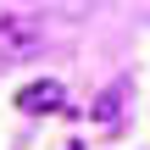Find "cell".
<instances>
[{
	"label": "cell",
	"mask_w": 150,
	"mask_h": 150,
	"mask_svg": "<svg viewBox=\"0 0 150 150\" xmlns=\"http://www.w3.org/2000/svg\"><path fill=\"white\" fill-rule=\"evenodd\" d=\"M45 45V17L39 11H6L0 17V56L17 61V56H33Z\"/></svg>",
	"instance_id": "cell-1"
},
{
	"label": "cell",
	"mask_w": 150,
	"mask_h": 150,
	"mask_svg": "<svg viewBox=\"0 0 150 150\" xmlns=\"http://www.w3.org/2000/svg\"><path fill=\"white\" fill-rule=\"evenodd\" d=\"M61 100H67V89H61L56 78H33V83L17 89V106H22L28 117H45V111H56Z\"/></svg>",
	"instance_id": "cell-2"
},
{
	"label": "cell",
	"mask_w": 150,
	"mask_h": 150,
	"mask_svg": "<svg viewBox=\"0 0 150 150\" xmlns=\"http://www.w3.org/2000/svg\"><path fill=\"white\" fill-rule=\"evenodd\" d=\"M89 117H95V128H117V122H122V83H111V89L95 100Z\"/></svg>",
	"instance_id": "cell-3"
}]
</instances>
